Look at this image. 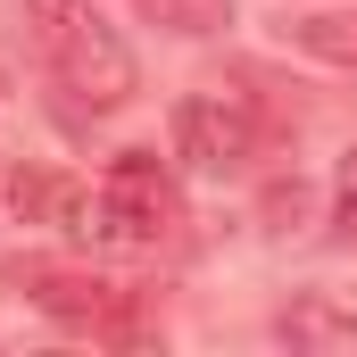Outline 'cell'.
<instances>
[{"label":"cell","instance_id":"cell-1","mask_svg":"<svg viewBox=\"0 0 357 357\" xmlns=\"http://www.w3.org/2000/svg\"><path fill=\"white\" fill-rule=\"evenodd\" d=\"M25 25H33L42 59L59 67V84L84 108H125L133 100V50L116 42V25L91 0H25Z\"/></svg>","mask_w":357,"mask_h":357},{"label":"cell","instance_id":"cell-5","mask_svg":"<svg viewBox=\"0 0 357 357\" xmlns=\"http://www.w3.org/2000/svg\"><path fill=\"white\" fill-rule=\"evenodd\" d=\"M291 50H307V59H324V67H357V8L291 17Z\"/></svg>","mask_w":357,"mask_h":357},{"label":"cell","instance_id":"cell-7","mask_svg":"<svg viewBox=\"0 0 357 357\" xmlns=\"http://www.w3.org/2000/svg\"><path fill=\"white\" fill-rule=\"evenodd\" d=\"M282 324H291V341H349L357 333L349 316H333V307H291Z\"/></svg>","mask_w":357,"mask_h":357},{"label":"cell","instance_id":"cell-6","mask_svg":"<svg viewBox=\"0 0 357 357\" xmlns=\"http://www.w3.org/2000/svg\"><path fill=\"white\" fill-rule=\"evenodd\" d=\"M142 17H158L167 33H216L233 25V0H142Z\"/></svg>","mask_w":357,"mask_h":357},{"label":"cell","instance_id":"cell-8","mask_svg":"<svg viewBox=\"0 0 357 357\" xmlns=\"http://www.w3.org/2000/svg\"><path fill=\"white\" fill-rule=\"evenodd\" d=\"M341 225H349V233H357V150H349V158H341Z\"/></svg>","mask_w":357,"mask_h":357},{"label":"cell","instance_id":"cell-4","mask_svg":"<svg viewBox=\"0 0 357 357\" xmlns=\"http://www.w3.org/2000/svg\"><path fill=\"white\" fill-rule=\"evenodd\" d=\"M33 307H50V316H67V324H91V333H116L133 299H125L116 282H100V274H59V266H42V274H33Z\"/></svg>","mask_w":357,"mask_h":357},{"label":"cell","instance_id":"cell-3","mask_svg":"<svg viewBox=\"0 0 357 357\" xmlns=\"http://www.w3.org/2000/svg\"><path fill=\"white\" fill-rule=\"evenodd\" d=\"M175 150L191 167H208V175H225V167H241L250 150H258V116H250V100L241 91H191L175 108Z\"/></svg>","mask_w":357,"mask_h":357},{"label":"cell","instance_id":"cell-2","mask_svg":"<svg viewBox=\"0 0 357 357\" xmlns=\"http://www.w3.org/2000/svg\"><path fill=\"white\" fill-rule=\"evenodd\" d=\"M183 225V191L175 175L150 158V150H125L108 183H100V233L108 241H133V250H150V241H167Z\"/></svg>","mask_w":357,"mask_h":357}]
</instances>
